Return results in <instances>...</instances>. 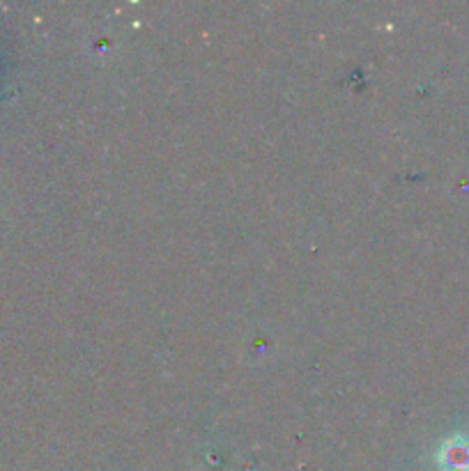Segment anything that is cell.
<instances>
[{"instance_id":"1","label":"cell","mask_w":469,"mask_h":471,"mask_svg":"<svg viewBox=\"0 0 469 471\" xmlns=\"http://www.w3.org/2000/svg\"><path fill=\"white\" fill-rule=\"evenodd\" d=\"M442 465L446 471H469V441L451 439L442 448Z\"/></svg>"}]
</instances>
